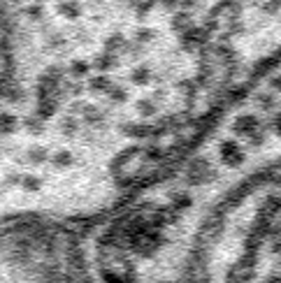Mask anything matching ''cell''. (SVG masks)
Wrapping results in <instances>:
<instances>
[{"instance_id":"cell-16","label":"cell","mask_w":281,"mask_h":283,"mask_svg":"<svg viewBox=\"0 0 281 283\" xmlns=\"http://www.w3.org/2000/svg\"><path fill=\"white\" fill-rule=\"evenodd\" d=\"M77 128H79V123H77L75 116H65V119L60 121V130H63V135H75L77 133Z\"/></svg>"},{"instance_id":"cell-20","label":"cell","mask_w":281,"mask_h":283,"mask_svg":"<svg viewBox=\"0 0 281 283\" xmlns=\"http://www.w3.org/2000/svg\"><path fill=\"white\" fill-rule=\"evenodd\" d=\"M135 37H137V42H151L156 37V30L151 28H137L135 30Z\"/></svg>"},{"instance_id":"cell-19","label":"cell","mask_w":281,"mask_h":283,"mask_svg":"<svg viewBox=\"0 0 281 283\" xmlns=\"http://www.w3.org/2000/svg\"><path fill=\"white\" fill-rule=\"evenodd\" d=\"M26 17H30L33 21H40V19L44 17L42 5H40V3H33V5H28V7H26Z\"/></svg>"},{"instance_id":"cell-3","label":"cell","mask_w":281,"mask_h":283,"mask_svg":"<svg viewBox=\"0 0 281 283\" xmlns=\"http://www.w3.org/2000/svg\"><path fill=\"white\" fill-rule=\"evenodd\" d=\"M56 107H58V103H56L51 96L47 98H37V116L40 119H51V116L56 114Z\"/></svg>"},{"instance_id":"cell-6","label":"cell","mask_w":281,"mask_h":283,"mask_svg":"<svg viewBox=\"0 0 281 283\" xmlns=\"http://www.w3.org/2000/svg\"><path fill=\"white\" fill-rule=\"evenodd\" d=\"M19 183H21V188H24L26 193H37L40 188H42V179L35 174H24L19 176Z\"/></svg>"},{"instance_id":"cell-27","label":"cell","mask_w":281,"mask_h":283,"mask_svg":"<svg viewBox=\"0 0 281 283\" xmlns=\"http://www.w3.org/2000/svg\"><path fill=\"white\" fill-rule=\"evenodd\" d=\"M33 3H42V0H33Z\"/></svg>"},{"instance_id":"cell-14","label":"cell","mask_w":281,"mask_h":283,"mask_svg":"<svg viewBox=\"0 0 281 283\" xmlns=\"http://www.w3.org/2000/svg\"><path fill=\"white\" fill-rule=\"evenodd\" d=\"M109 86H112V81H109L107 74H98V77H93L89 81V88L91 90H107Z\"/></svg>"},{"instance_id":"cell-12","label":"cell","mask_w":281,"mask_h":283,"mask_svg":"<svg viewBox=\"0 0 281 283\" xmlns=\"http://www.w3.org/2000/svg\"><path fill=\"white\" fill-rule=\"evenodd\" d=\"M207 40V30H188L184 35V42L191 47V44H202Z\"/></svg>"},{"instance_id":"cell-7","label":"cell","mask_w":281,"mask_h":283,"mask_svg":"<svg viewBox=\"0 0 281 283\" xmlns=\"http://www.w3.org/2000/svg\"><path fill=\"white\" fill-rule=\"evenodd\" d=\"M26 156H28V160L33 165H42V163H47L49 160V149L47 146H30Z\"/></svg>"},{"instance_id":"cell-5","label":"cell","mask_w":281,"mask_h":283,"mask_svg":"<svg viewBox=\"0 0 281 283\" xmlns=\"http://www.w3.org/2000/svg\"><path fill=\"white\" fill-rule=\"evenodd\" d=\"M19 128V119L12 112H0V135H12Z\"/></svg>"},{"instance_id":"cell-17","label":"cell","mask_w":281,"mask_h":283,"mask_svg":"<svg viewBox=\"0 0 281 283\" xmlns=\"http://www.w3.org/2000/svg\"><path fill=\"white\" fill-rule=\"evenodd\" d=\"M126 44V37L119 35V33H114V35L107 37V42H105V47H107V51H116V49H121Z\"/></svg>"},{"instance_id":"cell-18","label":"cell","mask_w":281,"mask_h":283,"mask_svg":"<svg viewBox=\"0 0 281 283\" xmlns=\"http://www.w3.org/2000/svg\"><path fill=\"white\" fill-rule=\"evenodd\" d=\"M82 109H84L86 121H91V123H96V121H102V119H105V114H102L98 107H89V105H82Z\"/></svg>"},{"instance_id":"cell-25","label":"cell","mask_w":281,"mask_h":283,"mask_svg":"<svg viewBox=\"0 0 281 283\" xmlns=\"http://www.w3.org/2000/svg\"><path fill=\"white\" fill-rule=\"evenodd\" d=\"M147 156H149V158H161V151H158V146H151V151H147Z\"/></svg>"},{"instance_id":"cell-1","label":"cell","mask_w":281,"mask_h":283,"mask_svg":"<svg viewBox=\"0 0 281 283\" xmlns=\"http://www.w3.org/2000/svg\"><path fill=\"white\" fill-rule=\"evenodd\" d=\"M219 156H221V163L235 167V165H239L244 160V151H242V146H239L237 142H223Z\"/></svg>"},{"instance_id":"cell-4","label":"cell","mask_w":281,"mask_h":283,"mask_svg":"<svg viewBox=\"0 0 281 283\" xmlns=\"http://www.w3.org/2000/svg\"><path fill=\"white\" fill-rule=\"evenodd\" d=\"M49 160H51V165H54L56 169H65L75 163V156H72L70 149H58L54 156H49Z\"/></svg>"},{"instance_id":"cell-15","label":"cell","mask_w":281,"mask_h":283,"mask_svg":"<svg viewBox=\"0 0 281 283\" xmlns=\"http://www.w3.org/2000/svg\"><path fill=\"white\" fill-rule=\"evenodd\" d=\"M24 128L28 130V133L37 135V133H42V119L40 116H28V119H24Z\"/></svg>"},{"instance_id":"cell-24","label":"cell","mask_w":281,"mask_h":283,"mask_svg":"<svg viewBox=\"0 0 281 283\" xmlns=\"http://www.w3.org/2000/svg\"><path fill=\"white\" fill-rule=\"evenodd\" d=\"M174 205L179 207V209L181 207H188L191 205V198H188V195H177V198H174Z\"/></svg>"},{"instance_id":"cell-22","label":"cell","mask_w":281,"mask_h":283,"mask_svg":"<svg viewBox=\"0 0 281 283\" xmlns=\"http://www.w3.org/2000/svg\"><path fill=\"white\" fill-rule=\"evenodd\" d=\"M174 30H181V28H188V14H177L172 21Z\"/></svg>"},{"instance_id":"cell-9","label":"cell","mask_w":281,"mask_h":283,"mask_svg":"<svg viewBox=\"0 0 281 283\" xmlns=\"http://www.w3.org/2000/svg\"><path fill=\"white\" fill-rule=\"evenodd\" d=\"M149 79H151V70H149V67H144V65L135 67V70H132V74H130V81H132V84H137V86L149 84Z\"/></svg>"},{"instance_id":"cell-2","label":"cell","mask_w":281,"mask_h":283,"mask_svg":"<svg viewBox=\"0 0 281 283\" xmlns=\"http://www.w3.org/2000/svg\"><path fill=\"white\" fill-rule=\"evenodd\" d=\"M58 14L65 19H79L82 17V5H79L77 0H58Z\"/></svg>"},{"instance_id":"cell-23","label":"cell","mask_w":281,"mask_h":283,"mask_svg":"<svg viewBox=\"0 0 281 283\" xmlns=\"http://www.w3.org/2000/svg\"><path fill=\"white\" fill-rule=\"evenodd\" d=\"M7 100H12V103H21V100H24V96H21V88H12V90H10Z\"/></svg>"},{"instance_id":"cell-21","label":"cell","mask_w":281,"mask_h":283,"mask_svg":"<svg viewBox=\"0 0 281 283\" xmlns=\"http://www.w3.org/2000/svg\"><path fill=\"white\" fill-rule=\"evenodd\" d=\"M137 112L142 116H151L156 112V105L151 103V100H139V103H137Z\"/></svg>"},{"instance_id":"cell-13","label":"cell","mask_w":281,"mask_h":283,"mask_svg":"<svg viewBox=\"0 0 281 283\" xmlns=\"http://www.w3.org/2000/svg\"><path fill=\"white\" fill-rule=\"evenodd\" d=\"M70 74L72 77H77V79L86 77V74H89V63H86V60H72L70 63Z\"/></svg>"},{"instance_id":"cell-8","label":"cell","mask_w":281,"mask_h":283,"mask_svg":"<svg viewBox=\"0 0 281 283\" xmlns=\"http://www.w3.org/2000/svg\"><path fill=\"white\" fill-rule=\"evenodd\" d=\"M256 126H258L256 116H239L235 121V130L237 133H251V130H256Z\"/></svg>"},{"instance_id":"cell-26","label":"cell","mask_w":281,"mask_h":283,"mask_svg":"<svg viewBox=\"0 0 281 283\" xmlns=\"http://www.w3.org/2000/svg\"><path fill=\"white\" fill-rule=\"evenodd\" d=\"M161 3H163L165 7H168V10H172V7L179 5V0H161Z\"/></svg>"},{"instance_id":"cell-10","label":"cell","mask_w":281,"mask_h":283,"mask_svg":"<svg viewBox=\"0 0 281 283\" xmlns=\"http://www.w3.org/2000/svg\"><path fill=\"white\" fill-rule=\"evenodd\" d=\"M105 93H107V98L112 100V103H116V105H121V103H126V100H128V90L123 88V86H109Z\"/></svg>"},{"instance_id":"cell-11","label":"cell","mask_w":281,"mask_h":283,"mask_svg":"<svg viewBox=\"0 0 281 283\" xmlns=\"http://www.w3.org/2000/svg\"><path fill=\"white\" fill-rule=\"evenodd\" d=\"M93 65H96V70H100V72H107V70H112V67L116 65V60H114V56L107 51V54H100V56H98Z\"/></svg>"}]
</instances>
